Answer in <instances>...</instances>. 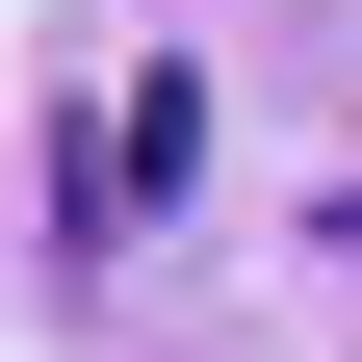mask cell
Returning <instances> with one entry per match:
<instances>
[{"label":"cell","instance_id":"1","mask_svg":"<svg viewBox=\"0 0 362 362\" xmlns=\"http://www.w3.org/2000/svg\"><path fill=\"white\" fill-rule=\"evenodd\" d=\"M181 181H207V78H129V104H104V156H78V207L129 233V207H181Z\"/></svg>","mask_w":362,"mask_h":362}]
</instances>
